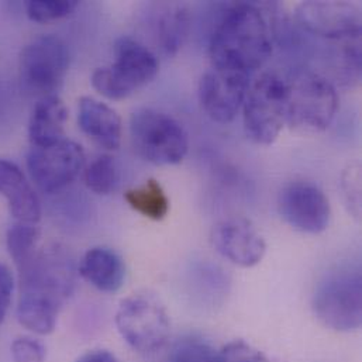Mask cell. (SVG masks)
Returning a JSON list of instances; mask_svg holds the SVG:
<instances>
[{
	"label": "cell",
	"mask_w": 362,
	"mask_h": 362,
	"mask_svg": "<svg viewBox=\"0 0 362 362\" xmlns=\"http://www.w3.org/2000/svg\"><path fill=\"white\" fill-rule=\"evenodd\" d=\"M0 194L8 203L10 214L16 223L37 226L41 207L38 196L24 177L23 171L13 163L0 158Z\"/></svg>",
	"instance_id": "obj_14"
},
{
	"label": "cell",
	"mask_w": 362,
	"mask_h": 362,
	"mask_svg": "<svg viewBox=\"0 0 362 362\" xmlns=\"http://www.w3.org/2000/svg\"><path fill=\"white\" fill-rule=\"evenodd\" d=\"M286 81L275 72L262 74L250 85L243 119L248 139L261 146L272 144L286 124Z\"/></svg>",
	"instance_id": "obj_6"
},
{
	"label": "cell",
	"mask_w": 362,
	"mask_h": 362,
	"mask_svg": "<svg viewBox=\"0 0 362 362\" xmlns=\"http://www.w3.org/2000/svg\"><path fill=\"white\" fill-rule=\"evenodd\" d=\"M302 28L316 37L347 41L361 37L360 7L349 1H305L296 8Z\"/></svg>",
	"instance_id": "obj_11"
},
{
	"label": "cell",
	"mask_w": 362,
	"mask_h": 362,
	"mask_svg": "<svg viewBox=\"0 0 362 362\" xmlns=\"http://www.w3.org/2000/svg\"><path fill=\"white\" fill-rule=\"evenodd\" d=\"M115 62L98 68L92 75L93 88L110 100H122L148 85L158 74L156 54L132 37H120L113 45Z\"/></svg>",
	"instance_id": "obj_3"
},
{
	"label": "cell",
	"mask_w": 362,
	"mask_h": 362,
	"mask_svg": "<svg viewBox=\"0 0 362 362\" xmlns=\"http://www.w3.org/2000/svg\"><path fill=\"white\" fill-rule=\"evenodd\" d=\"M78 362H119L117 358L106 350H95L85 354Z\"/></svg>",
	"instance_id": "obj_28"
},
{
	"label": "cell",
	"mask_w": 362,
	"mask_h": 362,
	"mask_svg": "<svg viewBox=\"0 0 362 362\" xmlns=\"http://www.w3.org/2000/svg\"><path fill=\"white\" fill-rule=\"evenodd\" d=\"M78 123L81 130L100 147L115 151L120 147L123 136L122 119L106 103L85 96L79 100Z\"/></svg>",
	"instance_id": "obj_15"
},
{
	"label": "cell",
	"mask_w": 362,
	"mask_h": 362,
	"mask_svg": "<svg viewBox=\"0 0 362 362\" xmlns=\"http://www.w3.org/2000/svg\"><path fill=\"white\" fill-rule=\"evenodd\" d=\"M86 186L98 194H110L119 185V170L110 156L96 158L85 171Z\"/></svg>",
	"instance_id": "obj_21"
},
{
	"label": "cell",
	"mask_w": 362,
	"mask_h": 362,
	"mask_svg": "<svg viewBox=\"0 0 362 362\" xmlns=\"http://www.w3.org/2000/svg\"><path fill=\"white\" fill-rule=\"evenodd\" d=\"M272 54L265 17L255 4H233L214 28L209 55L211 66L251 74L265 65Z\"/></svg>",
	"instance_id": "obj_1"
},
{
	"label": "cell",
	"mask_w": 362,
	"mask_h": 362,
	"mask_svg": "<svg viewBox=\"0 0 362 362\" xmlns=\"http://www.w3.org/2000/svg\"><path fill=\"white\" fill-rule=\"evenodd\" d=\"M66 119L68 110L57 95L41 98L28 123V139L33 147H48L64 140Z\"/></svg>",
	"instance_id": "obj_17"
},
{
	"label": "cell",
	"mask_w": 362,
	"mask_h": 362,
	"mask_svg": "<svg viewBox=\"0 0 362 362\" xmlns=\"http://www.w3.org/2000/svg\"><path fill=\"white\" fill-rule=\"evenodd\" d=\"M25 163L34 185L44 193H54L79 175L85 153L79 144L64 139L48 147H33Z\"/></svg>",
	"instance_id": "obj_9"
},
{
	"label": "cell",
	"mask_w": 362,
	"mask_h": 362,
	"mask_svg": "<svg viewBox=\"0 0 362 362\" xmlns=\"http://www.w3.org/2000/svg\"><path fill=\"white\" fill-rule=\"evenodd\" d=\"M124 199L134 211L154 221L165 218L170 211V199L161 183L156 180H148L137 187L129 189L124 193Z\"/></svg>",
	"instance_id": "obj_20"
},
{
	"label": "cell",
	"mask_w": 362,
	"mask_h": 362,
	"mask_svg": "<svg viewBox=\"0 0 362 362\" xmlns=\"http://www.w3.org/2000/svg\"><path fill=\"white\" fill-rule=\"evenodd\" d=\"M136 153L154 165H177L185 160L189 140L181 123L156 109H139L130 119Z\"/></svg>",
	"instance_id": "obj_5"
},
{
	"label": "cell",
	"mask_w": 362,
	"mask_h": 362,
	"mask_svg": "<svg viewBox=\"0 0 362 362\" xmlns=\"http://www.w3.org/2000/svg\"><path fill=\"white\" fill-rule=\"evenodd\" d=\"M286 124L300 132H325L334 120L339 95L334 85L312 71H295L285 78Z\"/></svg>",
	"instance_id": "obj_2"
},
{
	"label": "cell",
	"mask_w": 362,
	"mask_h": 362,
	"mask_svg": "<svg viewBox=\"0 0 362 362\" xmlns=\"http://www.w3.org/2000/svg\"><path fill=\"white\" fill-rule=\"evenodd\" d=\"M171 362H220V354L207 341L186 337L174 347Z\"/></svg>",
	"instance_id": "obj_24"
},
{
	"label": "cell",
	"mask_w": 362,
	"mask_h": 362,
	"mask_svg": "<svg viewBox=\"0 0 362 362\" xmlns=\"http://www.w3.org/2000/svg\"><path fill=\"white\" fill-rule=\"evenodd\" d=\"M218 354L220 362H268L261 351L244 341H233Z\"/></svg>",
	"instance_id": "obj_26"
},
{
	"label": "cell",
	"mask_w": 362,
	"mask_h": 362,
	"mask_svg": "<svg viewBox=\"0 0 362 362\" xmlns=\"http://www.w3.org/2000/svg\"><path fill=\"white\" fill-rule=\"evenodd\" d=\"M278 207L282 218L302 233L319 234L330 224V202L313 183L295 182L285 186L279 193Z\"/></svg>",
	"instance_id": "obj_12"
},
{
	"label": "cell",
	"mask_w": 362,
	"mask_h": 362,
	"mask_svg": "<svg viewBox=\"0 0 362 362\" xmlns=\"http://www.w3.org/2000/svg\"><path fill=\"white\" fill-rule=\"evenodd\" d=\"M190 28L189 10L182 4L165 6L156 20V35L167 55H175L183 45Z\"/></svg>",
	"instance_id": "obj_19"
},
{
	"label": "cell",
	"mask_w": 362,
	"mask_h": 362,
	"mask_svg": "<svg viewBox=\"0 0 362 362\" xmlns=\"http://www.w3.org/2000/svg\"><path fill=\"white\" fill-rule=\"evenodd\" d=\"M250 85L245 72L211 66L199 82L200 105L213 122L228 124L243 109Z\"/></svg>",
	"instance_id": "obj_10"
},
{
	"label": "cell",
	"mask_w": 362,
	"mask_h": 362,
	"mask_svg": "<svg viewBox=\"0 0 362 362\" xmlns=\"http://www.w3.org/2000/svg\"><path fill=\"white\" fill-rule=\"evenodd\" d=\"M10 351L13 362H44L47 356L44 344L40 340L27 336L13 340Z\"/></svg>",
	"instance_id": "obj_25"
},
{
	"label": "cell",
	"mask_w": 362,
	"mask_h": 362,
	"mask_svg": "<svg viewBox=\"0 0 362 362\" xmlns=\"http://www.w3.org/2000/svg\"><path fill=\"white\" fill-rule=\"evenodd\" d=\"M68 69L69 51L57 35H40L31 40L20 54V82L28 93L40 99L57 95Z\"/></svg>",
	"instance_id": "obj_8"
},
{
	"label": "cell",
	"mask_w": 362,
	"mask_h": 362,
	"mask_svg": "<svg viewBox=\"0 0 362 362\" xmlns=\"http://www.w3.org/2000/svg\"><path fill=\"white\" fill-rule=\"evenodd\" d=\"M210 241L221 257L243 268L258 265L267 251L262 235L251 221L241 217L217 223L211 230Z\"/></svg>",
	"instance_id": "obj_13"
},
{
	"label": "cell",
	"mask_w": 362,
	"mask_h": 362,
	"mask_svg": "<svg viewBox=\"0 0 362 362\" xmlns=\"http://www.w3.org/2000/svg\"><path fill=\"white\" fill-rule=\"evenodd\" d=\"M116 327L122 339L143 354L161 350L171 333L167 308L151 292H137L123 299L116 313Z\"/></svg>",
	"instance_id": "obj_4"
},
{
	"label": "cell",
	"mask_w": 362,
	"mask_h": 362,
	"mask_svg": "<svg viewBox=\"0 0 362 362\" xmlns=\"http://www.w3.org/2000/svg\"><path fill=\"white\" fill-rule=\"evenodd\" d=\"M62 305L30 293H20L16 316L18 323L38 336L51 334L58 322Z\"/></svg>",
	"instance_id": "obj_18"
},
{
	"label": "cell",
	"mask_w": 362,
	"mask_h": 362,
	"mask_svg": "<svg viewBox=\"0 0 362 362\" xmlns=\"http://www.w3.org/2000/svg\"><path fill=\"white\" fill-rule=\"evenodd\" d=\"M81 276L100 292H117L126 279L122 257L107 247H93L85 252L79 264Z\"/></svg>",
	"instance_id": "obj_16"
},
{
	"label": "cell",
	"mask_w": 362,
	"mask_h": 362,
	"mask_svg": "<svg viewBox=\"0 0 362 362\" xmlns=\"http://www.w3.org/2000/svg\"><path fill=\"white\" fill-rule=\"evenodd\" d=\"M313 310L326 327L350 333L361 327L362 278L358 269H341L329 275L317 288Z\"/></svg>",
	"instance_id": "obj_7"
},
{
	"label": "cell",
	"mask_w": 362,
	"mask_h": 362,
	"mask_svg": "<svg viewBox=\"0 0 362 362\" xmlns=\"http://www.w3.org/2000/svg\"><path fill=\"white\" fill-rule=\"evenodd\" d=\"M37 226L16 223L7 233V250L16 267L25 262L38 248Z\"/></svg>",
	"instance_id": "obj_22"
},
{
	"label": "cell",
	"mask_w": 362,
	"mask_h": 362,
	"mask_svg": "<svg viewBox=\"0 0 362 362\" xmlns=\"http://www.w3.org/2000/svg\"><path fill=\"white\" fill-rule=\"evenodd\" d=\"M79 3L76 0H30L25 11L31 21L52 23L72 14Z\"/></svg>",
	"instance_id": "obj_23"
},
{
	"label": "cell",
	"mask_w": 362,
	"mask_h": 362,
	"mask_svg": "<svg viewBox=\"0 0 362 362\" xmlns=\"http://www.w3.org/2000/svg\"><path fill=\"white\" fill-rule=\"evenodd\" d=\"M13 288L14 281L10 269L4 264H0V323H3L8 313L13 299Z\"/></svg>",
	"instance_id": "obj_27"
}]
</instances>
